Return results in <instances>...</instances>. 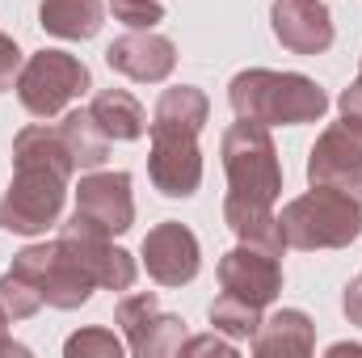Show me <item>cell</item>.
Listing matches in <instances>:
<instances>
[{"label": "cell", "mask_w": 362, "mask_h": 358, "mask_svg": "<svg viewBox=\"0 0 362 358\" xmlns=\"http://www.w3.org/2000/svg\"><path fill=\"white\" fill-rule=\"evenodd\" d=\"M76 173L59 127L34 122L25 131H17L13 139V185L0 198V228L17 232V236H38L47 232L68 198V181Z\"/></svg>", "instance_id": "6da1fadb"}, {"label": "cell", "mask_w": 362, "mask_h": 358, "mask_svg": "<svg viewBox=\"0 0 362 358\" xmlns=\"http://www.w3.org/2000/svg\"><path fill=\"white\" fill-rule=\"evenodd\" d=\"M232 114L262 127H303L320 122L329 110V93L312 76L299 72H270V68H245L228 85Z\"/></svg>", "instance_id": "7a4b0ae2"}, {"label": "cell", "mask_w": 362, "mask_h": 358, "mask_svg": "<svg viewBox=\"0 0 362 358\" xmlns=\"http://www.w3.org/2000/svg\"><path fill=\"white\" fill-rule=\"evenodd\" d=\"M282 236L291 249H346L362 236V202L329 190V185H312L308 194L291 198L278 215Z\"/></svg>", "instance_id": "3957f363"}, {"label": "cell", "mask_w": 362, "mask_h": 358, "mask_svg": "<svg viewBox=\"0 0 362 358\" xmlns=\"http://www.w3.org/2000/svg\"><path fill=\"white\" fill-rule=\"evenodd\" d=\"M219 156H223V173H228V194L249 198V202H266V207L278 202L282 165H278V148L270 139V127L236 118L223 131Z\"/></svg>", "instance_id": "277c9868"}, {"label": "cell", "mask_w": 362, "mask_h": 358, "mask_svg": "<svg viewBox=\"0 0 362 358\" xmlns=\"http://www.w3.org/2000/svg\"><path fill=\"white\" fill-rule=\"evenodd\" d=\"M17 101L25 105V114L34 118H55L64 114L81 93L93 89V76L85 68V59L68 55V51H38L21 64L17 72Z\"/></svg>", "instance_id": "5b68a950"}, {"label": "cell", "mask_w": 362, "mask_h": 358, "mask_svg": "<svg viewBox=\"0 0 362 358\" xmlns=\"http://www.w3.org/2000/svg\"><path fill=\"white\" fill-rule=\"evenodd\" d=\"M135 224V194H131V173H85L76 190V211L64 224V232L76 236H122Z\"/></svg>", "instance_id": "8992f818"}, {"label": "cell", "mask_w": 362, "mask_h": 358, "mask_svg": "<svg viewBox=\"0 0 362 358\" xmlns=\"http://www.w3.org/2000/svg\"><path fill=\"white\" fill-rule=\"evenodd\" d=\"M114 321L122 325V333H127V350H131L135 358H173V354H181L185 321L173 316V312H160L156 291L122 295Z\"/></svg>", "instance_id": "52a82bcc"}, {"label": "cell", "mask_w": 362, "mask_h": 358, "mask_svg": "<svg viewBox=\"0 0 362 358\" xmlns=\"http://www.w3.org/2000/svg\"><path fill=\"white\" fill-rule=\"evenodd\" d=\"M308 181L341 190L362 202V135H354L346 122L325 127L308 152Z\"/></svg>", "instance_id": "ba28073f"}, {"label": "cell", "mask_w": 362, "mask_h": 358, "mask_svg": "<svg viewBox=\"0 0 362 358\" xmlns=\"http://www.w3.org/2000/svg\"><path fill=\"white\" fill-rule=\"evenodd\" d=\"M148 178L165 198H194L202 185V148L198 135L181 131H152Z\"/></svg>", "instance_id": "9c48e42d"}, {"label": "cell", "mask_w": 362, "mask_h": 358, "mask_svg": "<svg viewBox=\"0 0 362 358\" xmlns=\"http://www.w3.org/2000/svg\"><path fill=\"white\" fill-rule=\"evenodd\" d=\"M219 287L266 312L282 295V262L257 245H236L219 258Z\"/></svg>", "instance_id": "30bf717a"}, {"label": "cell", "mask_w": 362, "mask_h": 358, "mask_svg": "<svg viewBox=\"0 0 362 358\" xmlns=\"http://www.w3.org/2000/svg\"><path fill=\"white\" fill-rule=\"evenodd\" d=\"M105 64H110V72H118L127 81L160 85L177 68V47H173V38H165L156 30H131L105 47Z\"/></svg>", "instance_id": "8fae6325"}, {"label": "cell", "mask_w": 362, "mask_h": 358, "mask_svg": "<svg viewBox=\"0 0 362 358\" xmlns=\"http://www.w3.org/2000/svg\"><path fill=\"white\" fill-rule=\"evenodd\" d=\"M144 266L148 274L160 282V287H185L198 278L202 270V249H198V236L177 224V219H165L156 224L148 236H144Z\"/></svg>", "instance_id": "7c38bea8"}, {"label": "cell", "mask_w": 362, "mask_h": 358, "mask_svg": "<svg viewBox=\"0 0 362 358\" xmlns=\"http://www.w3.org/2000/svg\"><path fill=\"white\" fill-rule=\"evenodd\" d=\"M270 30L291 55H325L337 34L325 0H274Z\"/></svg>", "instance_id": "4fadbf2b"}, {"label": "cell", "mask_w": 362, "mask_h": 358, "mask_svg": "<svg viewBox=\"0 0 362 358\" xmlns=\"http://www.w3.org/2000/svg\"><path fill=\"white\" fill-rule=\"evenodd\" d=\"M316 350V325L303 308H278L270 316H262L257 333H253V354L274 358V354H312Z\"/></svg>", "instance_id": "5bb4252c"}, {"label": "cell", "mask_w": 362, "mask_h": 358, "mask_svg": "<svg viewBox=\"0 0 362 358\" xmlns=\"http://www.w3.org/2000/svg\"><path fill=\"white\" fill-rule=\"evenodd\" d=\"M223 224L236 232L240 245H257V249H266L274 258H282V249H286L282 224H278L274 207H266V202H249V198L228 194L223 198Z\"/></svg>", "instance_id": "9a60e30c"}, {"label": "cell", "mask_w": 362, "mask_h": 358, "mask_svg": "<svg viewBox=\"0 0 362 358\" xmlns=\"http://www.w3.org/2000/svg\"><path fill=\"white\" fill-rule=\"evenodd\" d=\"M206 114H211V101H206V93L198 89V85H173V89L160 93L148 131H181V135H198V131L206 127Z\"/></svg>", "instance_id": "2e32d148"}, {"label": "cell", "mask_w": 362, "mask_h": 358, "mask_svg": "<svg viewBox=\"0 0 362 358\" xmlns=\"http://www.w3.org/2000/svg\"><path fill=\"white\" fill-rule=\"evenodd\" d=\"M105 21V4L101 0H42L38 4V25L55 38L68 42H85L101 30Z\"/></svg>", "instance_id": "e0dca14e"}, {"label": "cell", "mask_w": 362, "mask_h": 358, "mask_svg": "<svg viewBox=\"0 0 362 358\" xmlns=\"http://www.w3.org/2000/svg\"><path fill=\"white\" fill-rule=\"evenodd\" d=\"M89 114L97 118V127L110 135V144H131L148 131V114L144 105L127 89H101L89 101Z\"/></svg>", "instance_id": "ac0fdd59"}, {"label": "cell", "mask_w": 362, "mask_h": 358, "mask_svg": "<svg viewBox=\"0 0 362 358\" xmlns=\"http://www.w3.org/2000/svg\"><path fill=\"white\" fill-rule=\"evenodd\" d=\"M59 139H64L76 169H101L105 156H110V135L97 127V118L89 110H68L64 122H59Z\"/></svg>", "instance_id": "d6986e66"}, {"label": "cell", "mask_w": 362, "mask_h": 358, "mask_svg": "<svg viewBox=\"0 0 362 358\" xmlns=\"http://www.w3.org/2000/svg\"><path fill=\"white\" fill-rule=\"evenodd\" d=\"M211 329H219L223 337H232V342H253V333H257V325H262V308H253V304H245V299H236V295H219L215 304H211Z\"/></svg>", "instance_id": "ffe728a7"}, {"label": "cell", "mask_w": 362, "mask_h": 358, "mask_svg": "<svg viewBox=\"0 0 362 358\" xmlns=\"http://www.w3.org/2000/svg\"><path fill=\"white\" fill-rule=\"evenodd\" d=\"M0 308H4V316H8L13 325L38 316V308H42V291H38V282H30V278L17 274V270L0 274Z\"/></svg>", "instance_id": "44dd1931"}, {"label": "cell", "mask_w": 362, "mask_h": 358, "mask_svg": "<svg viewBox=\"0 0 362 358\" xmlns=\"http://www.w3.org/2000/svg\"><path fill=\"white\" fill-rule=\"evenodd\" d=\"M64 354L68 358H122V342L114 337V329L89 325V329H81V333H72L64 342Z\"/></svg>", "instance_id": "7402d4cb"}, {"label": "cell", "mask_w": 362, "mask_h": 358, "mask_svg": "<svg viewBox=\"0 0 362 358\" xmlns=\"http://www.w3.org/2000/svg\"><path fill=\"white\" fill-rule=\"evenodd\" d=\"M110 13L127 30H156L165 21V4L160 0H110Z\"/></svg>", "instance_id": "603a6c76"}, {"label": "cell", "mask_w": 362, "mask_h": 358, "mask_svg": "<svg viewBox=\"0 0 362 358\" xmlns=\"http://www.w3.org/2000/svg\"><path fill=\"white\" fill-rule=\"evenodd\" d=\"M181 354H228L232 358L236 354V342L215 329V333H202V337H185L181 342Z\"/></svg>", "instance_id": "cb8c5ba5"}, {"label": "cell", "mask_w": 362, "mask_h": 358, "mask_svg": "<svg viewBox=\"0 0 362 358\" xmlns=\"http://www.w3.org/2000/svg\"><path fill=\"white\" fill-rule=\"evenodd\" d=\"M21 64H25L21 47H17L8 34H0V93L17 85V72H21Z\"/></svg>", "instance_id": "d4e9b609"}, {"label": "cell", "mask_w": 362, "mask_h": 358, "mask_svg": "<svg viewBox=\"0 0 362 358\" xmlns=\"http://www.w3.org/2000/svg\"><path fill=\"white\" fill-rule=\"evenodd\" d=\"M337 110H341V122H346L354 135H362V76L354 81V85H346V89H341Z\"/></svg>", "instance_id": "484cf974"}, {"label": "cell", "mask_w": 362, "mask_h": 358, "mask_svg": "<svg viewBox=\"0 0 362 358\" xmlns=\"http://www.w3.org/2000/svg\"><path fill=\"white\" fill-rule=\"evenodd\" d=\"M341 312H346V321H350V325H358V329H362V274L346 282V295H341Z\"/></svg>", "instance_id": "4316f807"}, {"label": "cell", "mask_w": 362, "mask_h": 358, "mask_svg": "<svg viewBox=\"0 0 362 358\" xmlns=\"http://www.w3.org/2000/svg\"><path fill=\"white\" fill-rule=\"evenodd\" d=\"M8 325H13V321H8V316H4V308H0V354H30V350H25L21 342H13V337L4 333Z\"/></svg>", "instance_id": "83f0119b"}, {"label": "cell", "mask_w": 362, "mask_h": 358, "mask_svg": "<svg viewBox=\"0 0 362 358\" xmlns=\"http://www.w3.org/2000/svg\"><path fill=\"white\" fill-rule=\"evenodd\" d=\"M329 354L337 358V354H362V346L358 342H333V346H329Z\"/></svg>", "instance_id": "f1b7e54d"}, {"label": "cell", "mask_w": 362, "mask_h": 358, "mask_svg": "<svg viewBox=\"0 0 362 358\" xmlns=\"http://www.w3.org/2000/svg\"><path fill=\"white\" fill-rule=\"evenodd\" d=\"M358 76H362V64H358Z\"/></svg>", "instance_id": "f546056e"}]
</instances>
